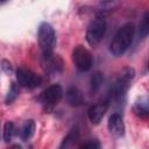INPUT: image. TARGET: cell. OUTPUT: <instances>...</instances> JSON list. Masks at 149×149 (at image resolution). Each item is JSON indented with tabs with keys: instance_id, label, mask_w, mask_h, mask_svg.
Masks as SVG:
<instances>
[{
	"instance_id": "6da1fadb",
	"label": "cell",
	"mask_w": 149,
	"mask_h": 149,
	"mask_svg": "<svg viewBox=\"0 0 149 149\" xmlns=\"http://www.w3.org/2000/svg\"><path fill=\"white\" fill-rule=\"evenodd\" d=\"M134 34H135V27L132 22H128L121 26L115 33L114 37L112 38V42L109 45L111 52L116 57L123 55L127 51V49L130 47L134 38Z\"/></svg>"
},
{
	"instance_id": "7a4b0ae2",
	"label": "cell",
	"mask_w": 149,
	"mask_h": 149,
	"mask_svg": "<svg viewBox=\"0 0 149 149\" xmlns=\"http://www.w3.org/2000/svg\"><path fill=\"white\" fill-rule=\"evenodd\" d=\"M37 40H38V45L43 56L44 57L51 56L56 45V34L54 28L49 23L43 22L40 26L38 33H37Z\"/></svg>"
},
{
	"instance_id": "3957f363",
	"label": "cell",
	"mask_w": 149,
	"mask_h": 149,
	"mask_svg": "<svg viewBox=\"0 0 149 149\" xmlns=\"http://www.w3.org/2000/svg\"><path fill=\"white\" fill-rule=\"evenodd\" d=\"M134 76H135V71L132 68H125L120 72L116 81L112 87V97L116 102H121L125 100L126 92L128 91Z\"/></svg>"
},
{
	"instance_id": "277c9868",
	"label": "cell",
	"mask_w": 149,
	"mask_h": 149,
	"mask_svg": "<svg viewBox=\"0 0 149 149\" xmlns=\"http://www.w3.org/2000/svg\"><path fill=\"white\" fill-rule=\"evenodd\" d=\"M106 33V21L105 17L101 15H98L93 21L88 24L87 30H86V41L91 45H97L102 37L105 36Z\"/></svg>"
},
{
	"instance_id": "5b68a950",
	"label": "cell",
	"mask_w": 149,
	"mask_h": 149,
	"mask_svg": "<svg viewBox=\"0 0 149 149\" xmlns=\"http://www.w3.org/2000/svg\"><path fill=\"white\" fill-rule=\"evenodd\" d=\"M72 59L79 71H88L92 68V55L83 45H77L72 51Z\"/></svg>"
},
{
	"instance_id": "8992f818",
	"label": "cell",
	"mask_w": 149,
	"mask_h": 149,
	"mask_svg": "<svg viewBox=\"0 0 149 149\" xmlns=\"http://www.w3.org/2000/svg\"><path fill=\"white\" fill-rule=\"evenodd\" d=\"M16 78L21 86L34 88L41 84V78L27 68H19L16 71Z\"/></svg>"
},
{
	"instance_id": "52a82bcc",
	"label": "cell",
	"mask_w": 149,
	"mask_h": 149,
	"mask_svg": "<svg viewBox=\"0 0 149 149\" xmlns=\"http://www.w3.org/2000/svg\"><path fill=\"white\" fill-rule=\"evenodd\" d=\"M63 97V90L59 85L55 84L45 88L41 94V101L47 105H55L57 104Z\"/></svg>"
},
{
	"instance_id": "ba28073f",
	"label": "cell",
	"mask_w": 149,
	"mask_h": 149,
	"mask_svg": "<svg viewBox=\"0 0 149 149\" xmlns=\"http://www.w3.org/2000/svg\"><path fill=\"white\" fill-rule=\"evenodd\" d=\"M108 130L115 137H121L125 134V125L120 114L113 113L108 119Z\"/></svg>"
},
{
	"instance_id": "9c48e42d",
	"label": "cell",
	"mask_w": 149,
	"mask_h": 149,
	"mask_svg": "<svg viewBox=\"0 0 149 149\" xmlns=\"http://www.w3.org/2000/svg\"><path fill=\"white\" fill-rule=\"evenodd\" d=\"M107 108H108V102H100V104H95L92 107H90L88 113H87L90 121L93 125H98L102 120L104 115L106 114Z\"/></svg>"
},
{
	"instance_id": "30bf717a",
	"label": "cell",
	"mask_w": 149,
	"mask_h": 149,
	"mask_svg": "<svg viewBox=\"0 0 149 149\" xmlns=\"http://www.w3.org/2000/svg\"><path fill=\"white\" fill-rule=\"evenodd\" d=\"M65 95H66V101H68L69 105H71V106L77 107V106L83 105V102H84L83 93H81L77 87H74V86L69 87L68 91H66V93H65Z\"/></svg>"
},
{
	"instance_id": "8fae6325",
	"label": "cell",
	"mask_w": 149,
	"mask_h": 149,
	"mask_svg": "<svg viewBox=\"0 0 149 149\" xmlns=\"http://www.w3.org/2000/svg\"><path fill=\"white\" fill-rule=\"evenodd\" d=\"M45 61H47V70L51 73H58L62 71V68H63V62L62 59L58 57V56H55V55H51L49 57H45Z\"/></svg>"
},
{
	"instance_id": "7c38bea8",
	"label": "cell",
	"mask_w": 149,
	"mask_h": 149,
	"mask_svg": "<svg viewBox=\"0 0 149 149\" xmlns=\"http://www.w3.org/2000/svg\"><path fill=\"white\" fill-rule=\"evenodd\" d=\"M78 134H79L78 128H77V127L72 128V129L68 133V135L62 140V142H61L58 149H69V148L76 142V140L78 139Z\"/></svg>"
},
{
	"instance_id": "4fadbf2b",
	"label": "cell",
	"mask_w": 149,
	"mask_h": 149,
	"mask_svg": "<svg viewBox=\"0 0 149 149\" xmlns=\"http://www.w3.org/2000/svg\"><path fill=\"white\" fill-rule=\"evenodd\" d=\"M35 133V121L34 120H27L24 121V123L21 127V132H20V136L23 141L29 140Z\"/></svg>"
},
{
	"instance_id": "5bb4252c",
	"label": "cell",
	"mask_w": 149,
	"mask_h": 149,
	"mask_svg": "<svg viewBox=\"0 0 149 149\" xmlns=\"http://www.w3.org/2000/svg\"><path fill=\"white\" fill-rule=\"evenodd\" d=\"M134 113L140 118H147L149 114V107H148V100L146 98L140 99L134 105Z\"/></svg>"
},
{
	"instance_id": "9a60e30c",
	"label": "cell",
	"mask_w": 149,
	"mask_h": 149,
	"mask_svg": "<svg viewBox=\"0 0 149 149\" xmlns=\"http://www.w3.org/2000/svg\"><path fill=\"white\" fill-rule=\"evenodd\" d=\"M149 34V12H146L139 27V35L141 38H146Z\"/></svg>"
},
{
	"instance_id": "2e32d148",
	"label": "cell",
	"mask_w": 149,
	"mask_h": 149,
	"mask_svg": "<svg viewBox=\"0 0 149 149\" xmlns=\"http://www.w3.org/2000/svg\"><path fill=\"white\" fill-rule=\"evenodd\" d=\"M102 80H104V78H102V74L100 72L93 73V76L91 77V92L92 93H95L100 88Z\"/></svg>"
},
{
	"instance_id": "e0dca14e",
	"label": "cell",
	"mask_w": 149,
	"mask_h": 149,
	"mask_svg": "<svg viewBox=\"0 0 149 149\" xmlns=\"http://www.w3.org/2000/svg\"><path fill=\"white\" fill-rule=\"evenodd\" d=\"M14 133H15L14 123L10 121H7L3 126V140H5V142H9L13 139Z\"/></svg>"
},
{
	"instance_id": "ac0fdd59",
	"label": "cell",
	"mask_w": 149,
	"mask_h": 149,
	"mask_svg": "<svg viewBox=\"0 0 149 149\" xmlns=\"http://www.w3.org/2000/svg\"><path fill=\"white\" fill-rule=\"evenodd\" d=\"M17 95H19V88H17V86H16L15 83H12L10 88H9V91H8V94H7V97H6V102H7V104L13 102V101L16 99Z\"/></svg>"
},
{
	"instance_id": "d6986e66",
	"label": "cell",
	"mask_w": 149,
	"mask_h": 149,
	"mask_svg": "<svg viewBox=\"0 0 149 149\" xmlns=\"http://www.w3.org/2000/svg\"><path fill=\"white\" fill-rule=\"evenodd\" d=\"M79 149H101V146L98 140L92 139V140H88L87 142H85L84 144H81L79 147Z\"/></svg>"
},
{
	"instance_id": "ffe728a7",
	"label": "cell",
	"mask_w": 149,
	"mask_h": 149,
	"mask_svg": "<svg viewBox=\"0 0 149 149\" xmlns=\"http://www.w3.org/2000/svg\"><path fill=\"white\" fill-rule=\"evenodd\" d=\"M2 64H3V65H2V68H3L7 72H10V71H12V66H10V64H9L8 62L3 61V62H2Z\"/></svg>"
},
{
	"instance_id": "44dd1931",
	"label": "cell",
	"mask_w": 149,
	"mask_h": 149,
	"mask_svg": "<svg viewBox=\"0 0 149 149\" xmlns=\"http://www.w3.org/2000/svg\"><path fill=\"white\" fill-rule=\"evenodd\" d=\"M9 149H21V146L20 144H13Z\"/></svg>"
}]
</instances>
